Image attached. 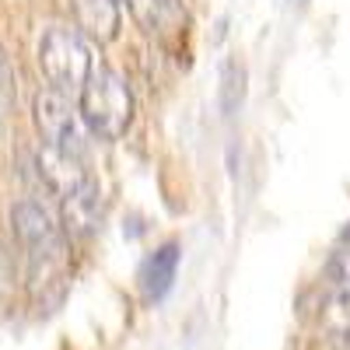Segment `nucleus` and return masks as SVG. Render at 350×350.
I'll return each instance as SVG.
<instances>
[{
    "mask_svg": "<svg viewBox=\"0 0 350 350\" xmlns=\"http://www.w3.org/2000/svg\"><path fill=\"white\" fill-rule=\"evenodd\" d=\"M323 326L333 336H347L350 333V280L347 284H336L329 291V298L323 305Z\"/></svg>",
    "mask_w": 350,
    "mask_h": 350,
    "instance_id": "1a4fd4ad",
    "label": "nucleus"
},
{
    "mask_svg": "<svg viewBox=\"0 0 350 350\" xmlns=\"http://www.w3.org/2000/svg\"><path fill=\"white\" fill-rule=\"evenodd\" d=\"M179 262H183V245L179 242L158 245L148 259L140 262V295H144L148 305L161 301L172 291L175 277H179Z\"/></svg>",
    "mask_w": 350,
    "mask_h": 350,
    "instance_id": "0eeeda50",
    "label": "nucleus"
},
{
    "mask_svg": "<svg viewBox=\"0 0 350 350\" xmlns=\"http://www.w3.org/2000/svg\"><path fill=\"white\" fill-rule=\"evenodd\" d=\"M36 60H39V70H42L46 84L56 88V92H64V95H70V98H77L88 74L95 70L92 42L77 32V25H49L39 36Z\"/></svg>",
    "mask_w": 350,
    "mask_h": 350,
    "instance_id": "7ed1b4c3",
    "label": "nucleus"
},
{
    "mask_svg": "<svg viewBox=\"0 0 350 350\" xmlns=\"http://www.w3.org/2000/svg\"><path fill=\"white\" fill-rule=\"evenodd\" d=\"M242 95H245V70L239 64H228L224 67V112L228 116L242 105Z\"/></svg>",
    "mask_w": 350,
    "mask_h": 350,
    "instance_id": "9b49d317",
    "label": "nucleus"
},
{
    "mask_svg": "<svg viewBox=\"0 0 350 350\" xmlns=\"http://www.w3.org/2000/svg\"><path fill=\"white\" fill-rule=\"evenodd\" d=\"M347 249H350V231H347Z\"/></svg>",
    "mask_w": 350,
    "mask_h": 350,
    "instance_id": "4468645a",
    "label": "nucleus"
},
{
    "mask_svg": "<svg viewBox=\"0 0 350 350\" xmlns=\"http://www.w3.org/2000/svg\"><path fill=\"white\" fill-rule=\"evenodd\" d=\"M18 102V81H14V67L8 60V53L0 49V120L14 109Z\"/></svg>",
    "mask_w": 350,
    "mask_h": 350,
    "instance_id": "f8f14e48",
    "label": "nucleus"
},
{
    "mask_svg": "<svg viewBox=\"0 0 350 350\" xmlns=\"http://www.w3.org/2000/svg\"><path fill=\"white\" fill-rule=\"evenodd\" d=\"M77 112H81L84 130L95 140L116 144L130 133L137 102H133V92L123 74L95 64V70L88 74L84 88L77 92Z\"/></svg>",
    "mask_w": 350,
    "mask_h": 350,
    "instance_id": "f03ea898",
    "label": "nucleus"
},
{
    "mask_svg": "<svg viewBox=\"0 0 350 350\" xmlns=\"http://www.w3.org/2000/svg\"><path fill=\"white\" fill-rule=\"evenodd\" d=\"M120 4H126V11L133 14V21L144 32H161L165 14L172 11V0H120Z\"/></svg>",
    "mask_w": 350,
    "mask_h": 350,
    "instance_id": "9d476101",
    "label": "nucleus"
},
{
    "mask_svg": "<svg viewBox=\"0 0 350 350\" xmlns=\"http://www.w3.org/2000/svg\"><path fill=\"white\" fill-rule=\"evenodd\" d=\"M32 172L39 175V183L60 200V196H70L74 189L92 183V172L84 168V158L74 154V151H64V148H53V144L39 140L36 151H32Z\"/></svg>",
    "mask_w": 350,
    "mask_h": 350,
    "instance_id": "39448f33",
    "label": "nucleus"
},
{
    "mask_svg": "<svg viewBox=\"0 0 350 350\" xmlns=\"http://www.w3.org/2000/svg\"><path fill=\"white\" fill-rule=\"evenodd\" d=\"M11 291H14V262H11V252L0 245V315H4L11 301Z\"/></svg>",
    "mask_w": 350,
    "mask_h": 350,
    "instance_id": "ddd939ff",
    "label": "nucleus"
},
{
    "mask_svg": "<svg viewBox=\"0 0 350 350\" xmlns=\"http://www.w3.org/2000/svg\"><path fill=\"white\" fill-rule=\"evenodd\" d=\"M11 231L25 259V287L32 301L46 305L49 298H60L67 280V252H70L60 221H53V214L39 200L25 196L11 207Z\"/></svg>",
    "mask_w": 350,
    "mask_h": 350,
    "instance_id": "f257e3e1",
    "label": "nucleus"
},
{
    "mask_svg": "<svg viewBox=\"0 0 350 350\" xmlns=\"http://www.w3.org/2000/svg\"><path fill=\"white\" fill-rule=\"evenodd\" d=\"M102 214H105V203H102V189L95 179L74 189L70 196H60V228H64L67 242L95 239L102 228Z\"/></svg>",
    "mask_w": 350,
    "mask_h": 350,
    "instance_id": "423d86ee",
    "label": "nucleus"
},
{
    "mask_svg": "<svg viewBox=\"0 0 350 350\" xmlns=\"http://www.w3.org/2000/svg\"><path fill=\"white\" fill-rule=\"evenodd\" d=\"M340 350H347V347H340Z\"/></svg>",
    "mask_w": 350,
    "mask_h": 350,
    "instance_id": "2eb2a0df",
    "label": "nucleus"
},
{
    "mask_svg": "<svg viewBox=\"0 0 350 350\" xmlns=\"http://www.w3.org/2000/svg\"><path fill=\"white\" fill-rule=\"evenodd\" d=\"M32 123L39 140L53 144V148H64L81 154L84 151V123L77 112V98L56 92V88H39L32 98Z\"/></svg>",
    "mask_w": 350,
    "mask_h": 350,
    "instance_id": "20e7f679",
    "label": "nucleus"
},
{
    "mask_svg": "<svg viewBox=\"0 0 350 350\" xmlns=\"http://www.w3.org/2000/svg\"><path fill=\"white\" fill-rule=\"evenodd\" d=\"M77 32L92 42H112L123 28V4L120 0H74Z\"/></svg>",
    "mask_w": 350,
    "mask_h": 350,
    "instance_id": "6e6552de",
    "label": "nucleus"
}]
</instances>
